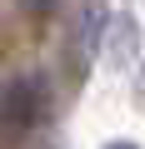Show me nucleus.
<instances>
[{
    "mask_svg": "<svg viewBox=\"0 0 145 149\" xmlns=\"http://www.w3.org/2000/svg\"><path fill=\"white\" fill-rule=\"evenodd\" d=\"M45 114V85L35 74H15V80L0 85V124L10 129H30Z\"/></svg>",
    "mask_w": 145,
    "mask_h": 149,
    "instance_id": "obj_1",
    "label": "nucleus"
},
{
    "mask_svg": "<svg viewBox=\"0 0 145 149\" xmlns=\"http://www.w3.org/2000/svg\"><path fill=\"white\" fill-rule=\"evenodd\" d=\"M20 10H30V15H45V10H55V0H20Z\"/></svg>",
    "mask_w": 145,
    "mask_h": 149,
    "instance_id": "obj_2",
    "label": "nucleus"
},
{
    "mask_svg": "<svg viewBox=\"0 0 145 149\" xmlns=\"http://www.w3.org/2000/svg\"><path fill=\"white\" fill-rule=\"evenodd\" d=\"M110 149H135V144H110Z\"/></svg>",
    "mask_w": 145,
    "mask_h": 149,
    "instance_id": "obj_3",
    "label": "nucleus"
}]
</instances>
